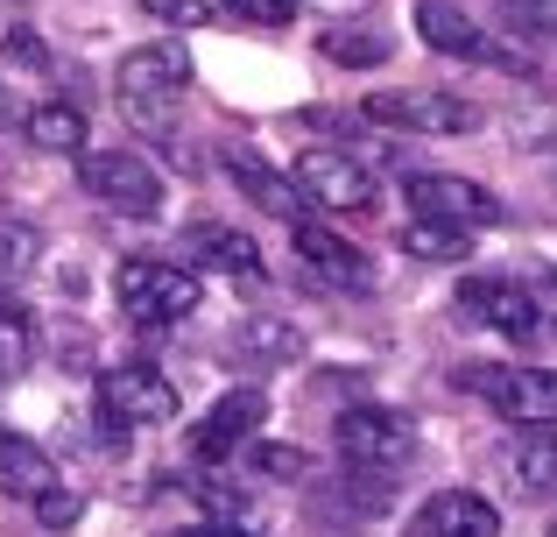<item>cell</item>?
Wrapping results in <instances>:
<instances>
[{
  "mask_svg": "<svg viewBox=\"0 0 557 537\" xmlns=\"http://www.w3.org/2000/svg\"><path fill=\"white\" fill-rule=\"evenodd\" d=\"M219 170H226L233 192H240L247 206H261L269 220H304V206H311V198H304V184L289 178V170H275L261 149H240V142H233V149L219 156Z\"/></svg>",
  "mask_w": 557,
  "mask_h": 537,
  "instance_id": "cell-11",
  "label": "cell"
},
{
  "mask_svg": "<svg viewBox=\"0 0 557 537\" xmlns=\"http://www.w3.org/2000/svg\"><path fill=\"white\" fill-rule=\"evenodd\" d=\"M544 537H557V516H550V530H544Z\"/></svg>",
  "mask_w": 557,
  "mask_h": 537,
  "instance_id": "cell-33",
  "label": "cell"
},
{
  "mask_svg": "<svg viewBox=\"0 0 557 537\" xmlns=\"http://www.w3.org/2000/svg\"><path fill=\"white\" fill-rule=\"evenodd\" d=\"M28 354H36V318H28L22 297H8V290H0V375L28 368Z\"/></svg>",
  "mask_w": 557,
  "mask_h": 537,
  "instance_id": "cell-21",
  "label": "cell"
},
{
  "mask_svg": "<svg viewBox=\"0 0 557 537\" xmlns=\"http://www.w3.org/2000/svg\"><path fill=\"white\" fill-rule=\"evenodd\" d=\"M403 537H502V510L473 488H437L417 516H409Z\"/></svg>",
  "mask_w": 557,
  "mask_h": 537,
  "instance_id": "cell-15",
  "label": "cell"
},
{
  "mask_svg": "<svg viewBox=\"0 0 557 537\" xmlns=\"http://www.w3.org/2000/svg\"><path fill=\"white\" fill-rule=\"evenodd\" d=\"M177 537H255V530H233V524H190V530H177Z\"/></svg>",
  "mask_w": 557,
  "mask_h": 537,
  "instance_id": "cell-31",
  "label": "cell"
},
{
  "mask_svg": "<svg viewBox=\"0 0 557 537\" xmlns=\"http://www.w3.org/2000/svg\"><path fill=\"white\" fill-rule=\"evenodd\" d=\"M177 248H184V263L219 269V276H240V283H261V276H269V263H261V248H255V234H240V227H226V220L184 227Z\"/></svg>",
  "mask_w": 557,
  "mask_h": 537,
  "instance_id": "cell-13",
  "label": "cell"
},
{
  "mask_svg": "<svg viewBox=\"0 0 557 537\" xmlns=\"http://www.w3.org/2000/svg\"><path fill=\"white\" fill-rule=\"evenodd\" d=\"M14 57H22V64H42V42L28 36V28H14Z\"/></svg>",
  "mask_w": 557,
  "mask_h": 537,
  "instance_id": "cell-30",
  "label": "cell"
},
{
  "mask_svg": "<svg viewBox=\"0 0 557 537\" xmlns=\"http://www.w3.org/2000/svg\"><path fill=\"white\" fill-rule=\"evenodd\" d=\"M78 184L107 212H127V220H156V212H163V178H156L135 149H85L78 156Z\"/></svg>",
  "mask_w": 557,
  "mask_h": 537,
  "instance_id": "cell-6",
  "label": "cell"
},
{
  "mask_svg": "<svg viewBox=\"0 0 557 537\" xmlns=\"http://www.w3.org/2000/svg\"><path fill=\"white\" fill-rule=\"evenodd\" d=\"M459 312L473 318V326L516 340V346L544 340V312H536V297L522 283H508V276H466V283H459Z\"/></svg>",
  "mask_w": 557,
  "mask_h": 537,
  "instance_id": "cell-10",
  "label": "cell"
},
{
  "mask_svg": "<svg viewBox=\"0 0 557 537\" xmlns=\"http://www.w3.org/2000/svg\"><path fill=\"white\" fill-rule=\"evenodd\" d=\"M261 417H269V396L261 389H233V396H219L212 411L198 417V431H190V453L212 467V460H233L240 446H255Z\"/></svg>",
  "mask_w": 557,
  "mask_h": 537,
  "instance_id": "cell-12",
  "label": "cell"
},
{
  "mask_svg": "<svg viewBox=\"0 0 557 537\" xmlns=\"http://www.w3.org/2000/svg\"><path fill=\"white\" fill-rule=\"evenodd\" d=\"M508 481H516L522 496H550L557 488V431L550 425H522L516 439H508Z\"/></svg>",
  "mask_w": 557,
  "mask_h": 537,
  "instance_id": "cell-18",
  "label": "cell"
},
{
  "mask_svg": "<svg viewBox=\"0 0 557 537\" xmlns=\"http://www.w3.org/2000/svg\"><path fill=\"white\" fill-rule=\"evenodd\" d=\"M219 14H233V22H255V28H283L289 14H297V0H219Z\"/></svg>",
  "mask_w": 557,
  "mask_h": 537,
  "instance_id": "cell-26",
  "label": "cell"
},
{
  "mask_svg": "<svg viewBox=\"0 0 557 537\" xmlns=\"http://www.w3.org/2000/svg\"><path fill=\"white\" fill-rule=\"evenodd\" d=\"M297 255H304L318 276H325V283H339V290H374V283H381V269L368 263V255H360L346 234L318 227V220H297Z\"/></svg>",
  "mask_w": 557,
  "mask_h": 537,
  "instance_id": "cell-16",
  "label": "cell"
},
{
  "mask_svg": "<svg viewBox=\"0 0 557 537\" xmlns=\"http://www.w3.org/2000/svg\"><path fill=\"white\" fill-rule=\"evenodd\" d=\"M368 113L374 127H395V135H466L480 127V107L459 93H431V85H409V93H368Z\"/></svg>",
  "mask_w": 557,
  "mask_h": 537,
  "instance_id": "cell-8",
  "label": "cell"
},
{
  "mask_svg": "<svg viewBox=\"0 0 557 537\" xmlns=\"http://www.w3.org/2000/svg\"><path fill=\"white\" fill-rule=\"evenodd\" d=\"M28 142L36 149H50V156H71V149H85V113L71 107V99H42V107H28Z\"/></svg>",
  "mask_w": 557,
  "mask_h": 537,
  "instance_id": "cell-19",
  "label": "cell"
},
{
  "mask_svg": "<svg viewBox=\"0 0 557 537\" xmlns=\"http://www.w3.org/2000/svg\"><path fill=\"white\" fill-rule=\"evenodd\" d=\"M8 113H14V99H8V85H0V121H8Z\"/></svg>",
  "mask_w": 557,
  "mask_h": 537,
  "instance_id": "cell-32",
  "label": "cell"
},
{
  "mask_svg": "<svg viewBox=\"0 0 557 537\" xmlns=\"http://www.w3.org/2000/svg\"><path fill=\"white\" fill-rule=\"evenodd\" d=\"M417 36L431 42L437 57H466V64H508V71H522V57L494 50V42L480 36V22H473V14H459L451 0H423V8H417Z\"/></svg>",
  "mask_w": 557,
  "mask_h": 537,
  "instance_id": "cell-14",
  "label": "cell"
},
{
  "mask_svg": "<svg viewBox=\"0 0 557 537\" xmlns=\"http://www.w3.org/2000/svg\"><path fill=\"white\" fill-rule=\"evenodd\" d=\"M403 198L417 206V220H445V227H466V234H480V227H502V220H508V206L487 192V184L451 178V170H417V178L403 184Z\"/></svg>",
  "mask_w": 557,
  "mask_h": 537,
  "instance_id": "cell-9",
  "label": "cell"
},
{
  "mask_svg": "<svg viewBox=\"0 0 557 537\" xmlns=\"http://www.w3.org/2000/svg\"><path fill=\"white\" fill-rule=\"evenodd\" d=\"M50 488H57V460L36 439H22V431H0V496L42 502Z\"/></svg>",
  "mask_w": 557,
  "mask_h": 537,
  "instance_id": "cell-17",
  "label": "cell"
},
{
  "mask_svg": "<svg viewBox=\"0 0 557 537\" xmlns=\"http://www.w3.org/2000/svg\"><path fill=\"white\" fill-rule=\"evenodd\" d=\"M466 248H473L466 227H445V220H409L403 227V255H417V263H466Z\"/></svg>",
  "mask_w": 557,
  "mask_h": 537,
  "instance_id": "cell-20",
  "label": "cell"
},
{
  "mask_svg": "<svg viewBox=\"0 0 557 537\" xmlns=\"http://www.w3.org/2000/svg\"><path fill=\"white\" fill-rule=\"evenodd\" d=\"M233 346H240V354H261V361H289L297 354V326H283V318H247V326L233 332Z\"/></svg>",
  "mask_w": 557,
  "mask_h": 537,
  "instance_id": "cell-23",
  "label": "cell"
},
{
  "mask_svg": "<svg viewBox=\"0 0 557 537\" xmlns=\"http://www.w3.org/2000/svg\"><path fill=\"white\" fill-rule=\"evenodd\" d=\"M516 36H557V0H502Z\"/></svg>",
  "mask_w": 557,
  "mask_h": 537,
  "instance_id": "cell-25",
  "label": "cell"
},
{
  "mask_svg": "<svg viewBox=\"0 0 557 537\" xmlns=\"http://www.w3.org/2000/svg\"><path fill=\"white\" fill-rule=\"evenodd\" d=\"M36 516H42V524H50V530H71V524H78V516H85V502H78V496H71V488H64V481H57V488H50V496H42V502H36Z\"/></svg>",
  "mask_w": 557,
  "mask_h": 537,
  "instance_id": "cell-27",
  "label": "cell"
},
{
  "mask_svg": "<svg viewBox=\"0 0 557 537\" xmlns=\"http://www.w3.org/2000/svg\"><path fill=\"white\" fill-rule=\"evenodd\" d=\"M297 184H304V198L325 206V212H381L374 170L360 163L354 149H332V142H318V149L297 156Z\"/></svg>",
  "mask_w": 557,
  "mask_h": 537,
  "instance_id": "cell-7",
  "label": "cell"
},
{
  "mask_svg": "<svg viewBox=\"0 0 557 537\" xmlns=\"http://www.w3.org/2000/svg\"><path fill=\"white\" fill-rule=\"evenodd\" d=\"M318 50L332 57V64H360V71H374V64H388V42L368 36V28H332Z\"/></svg>",
  "mask_w": 557,
  "mask_h": 537,
  "instance_id": "cell-24",
  "label": "cell"
},
{
  "mask_svg": "<svg viewBox=\"0 0 557 537\" xmlns=\"http://www.w3.org/2000/svg\"><path fill=\"white\" fill-rule=\"evenodd\" d=\"M190 85V50L177 36L163 42H141V50L121 57V107L135 127H149V135H163L170 121H177V93Z\"/></svg>",
  "mask_w": 557,
  "mask_h": 537,
  "instance_id": "cell-1",
  "label": "cell"
},
{
  "mask_svg": "<svg viewBox=\"0 0 557 537\" xmlns=\"http://www.w3.org/2000/svg\"><path fill=\"white\" fill-rule=\"evenodd\" d=\"M149 14H156V22H170V28H198V22H212V8H205V0H149Z\"/></svg>",
  "mask_w": 557,
  "mask_h": 537,
  "instance_id": "cell-28",
  "label": "cell"
},
{
  "mask_svg": "<svg viewBox=\"0 0 557 537\" xmlns=\"http://www.w3.org/2000/svg\"><path fill=\"white\" fill-rule=\"evenodd\" d=\"M42 263V234L22 212H0V276H28Z\"/></svg>",
  "mask_w": 557,
  "mask_h": 537,
  "instance_id": "cell-22",
  "label": "cell"
},
{
  "mask_svg": "<svg viewBox=\"0 0 557 537\" xmlns=\"http://www.w3.org/2000/svg\"><path fill=\"white\" fill-rule=\"evenodd\" d=\"M255 467L261 474H304V453L297 446H255Z\"/></svg>",
  "mask_w": 557,
  "mask_h": 537,
  "instance_id": "cell-29",
  "label": "cell"
},
{
  "mask_svg": "<svg viewBox=\"0 0 557 537\" xmlns=\"http://www.w3.org/2000/svg\"><path fill=\"white\" fill-rule=\"evenodd\" d=\"M459 389H473L508 425H557V368H494V361H473V368H459Z\"/></svg>",
  "mask_w": 557,
  "mask_h": 537,
  "instance_id": "cell-4",
  "label": "cell"
},
{
  "mask_svg": "<svg viewBox=\"0 0 557 537\" xmlns=\"http://www.w3.org/2000/svg\"><path fill=\"white\" fill-rule=\"evenodd\" d=\"M339 460L360 474H395L403 460H417V425H409L403 411H388V403H354V411L339 417Z\"/></svg>",
  "mask_w": 557,
  "mask_h": 537,
  "instance_id": "cell-5",
  "label": "cell"
},
{
  "mask_svg": "<svg viewBox=\"0 0 557 537\" xmlns=\"http://www.w3.org/2000/svg\"><path fill=\"white\" fill-rule=\"evenodd\" d=\"M177 417V382L149 361H127V368H107L99 375V425L107 439H127L141 425H170Z\"/></svg>",
  "mask_w": 557,
  "mask_h": 537,
  "instance_id": "cell-3",
  "label": "cell"
},
{
  "mask_svg": "<svg viewBox=\"0 0 557 537\" xmlns=\"http://www.w3.org/2000/svg\"><path fill=\"white\" fill-rule=\"evenodd\" d=\"M205 283L190 263H163V255H127L113 269V304H121L135 326H177V318L198 312Z\"/></svg>",
  "mask_w": 557,
  "mask_h": 537,
  "instance_id": "cell-2",
  "label": "cell"
}]
</instances>
